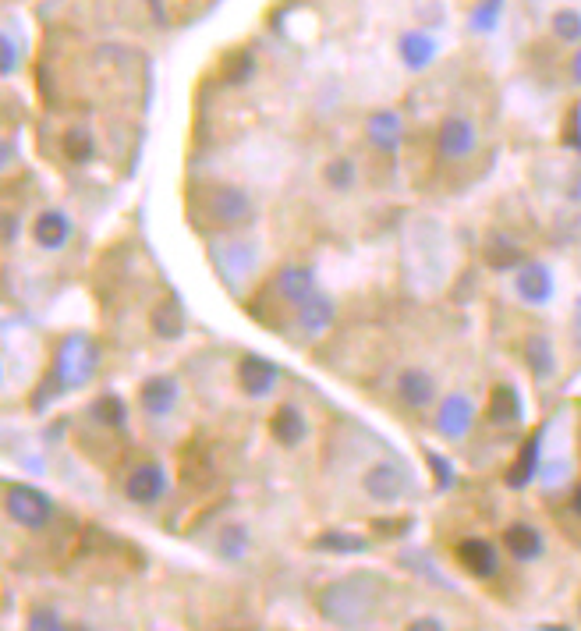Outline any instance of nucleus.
Returning <instances> with one entry per match:
<instances>
[{
  "instance_id": "nucleus-6",
  "label": "nucleus",
  "mask_w": 581,
  "mask_h": 631,
  "mask_svg": "<svg viewBox=\"0 0 581 631\" xmlns=\"http://www.w3.org/2000/svg\"><path fill=\"white\" fill-rule=\"evenodd\" d=\"M475 142H479V135H475V125L468 121L465 114L443 117L440 135H436V146H440V153L447 156V160H465V156H472Z\"/></svg>"
},
{
  "instance_id": "nucleus-5",
  "label": "nucleus",
  "mask_w": 581,
  "mask_h": 631,
  "mask_svg": "<svg viewBox=\"0 0 581 631\" xmlns=\"http://www.w3.org/2000/svg\"><path fill=\"white\" fill-rule=\"evenodd\" d=\"M210 217L224 227H241L256 217V203H252L248 192H241V188L224 185L210 195Z\"/></svg>"
},
{
  "instance_id": "nucleus-19",
  "label": "nucleus",
  "mask_w": 581,
  "mask_h": 631,
  "mask_svg": "<svg viewBox=\"0 0 581 631\" xmlns=\"http://www.w3.org/2000/svg\"><path fill=\"white\" fill-rule=\"evenodd\" d=\"M521 415H525V408H521V398L514 387H500L489 394V408H486V419L493 422V426H514V422H521Z\"/></svg>"
},
{
  "instance_id": "nucleus-3",
  "label": "nucleus",
  "mask_w": 581,
  "mask_h": 631,
  "mask_svg": "<svg viewBox=\"0 0 581 631\" xmlns=\"http://www.w3.org/2000/svg\"><path fill=\"white\" fill-rule=\"evenodd\" d=\"M362 486L376 504H401L404 493H408V472L401 465H394V461H376L365 472Z\"/></svg>"
},
{
  "instance_id": "nucleus-17",
  "label": "nucleus",
  "mask_w": 581,
  "mask_h": 631,
  "mask_svg": "<svg viewBox=\"0 0 581 631\" xmlns=\"http://www.w3.org/2000/svg\"><path fill=\"white\" fill-rule=\"evenodd\" d=\"M334 316H337L334 298L323 295V291H316V295H309L302 305H298V320H302V327L309 330V334H323V330H330Z\"/></svg>"
},
{
  "instance_id": "nucleus-30",
  "label": "nucleus",
  "mask_w": 581,
  "mask_h": 631,
  "mask_svg": "<svg viewBox=\"0 0 581 631\" xmlns=\"http://www.w3.org/2000/svg\"><path fill=\"white\" fill-rule=\"evenodd\" d=\"M500 11H504V0H482L479 8L472 11V29L493 32L496 22H500Z\"/></svg>"
},
{
  "instance_id": "nucleus-15",
  "label": "nucleus",
  "mask_w": 581,
  "mask_h": 631,
  "mask_svg": "<svg viewBox=\"0 0 581 631\" xmlns=\"http://www.w3.org/2000/svg\"><path fill=\"white\" fill-rule=\"evenodd\" d=\"M401 114L397 110H376V114L369 117V125H365V132H369V142L376 149H383V153H394L397 146H401Z\"/></svg>"
},
{
  "instance_id": "nucleus-29",
  "label": "nucleus",
  "mask_w": 581,
  "mask_h": 631,
  "mask_svg": "<svg viewBox=\"0 0 581 631\" xmlns=\"http://www.w3.org/2000/svg\"><path fill=\"white\" fill-rule=\"evenodd\" d=\"M355 178H358V171L348 156H337V160L326 164V181H330V188H337V192H348V188L355 185Z\"/></svg>"
},
{
  "instance_id": "nucleus-40",
  "label": "nucleus",
  "mask_w": 581,
  "mask_h": 631,
  "mask_svg": "<svg viewBox=\"0 0 581 631\" xmlns=\"http://www.w3.org/2000/svg\"><path fill=\"white\" fill-rule=\"evenodd\" d=\"M574 78H578V82H581V54L574 57Z\"/></svg>"
},
{
  "instance_id": "nucleus-22",
  "label": "nucleus",
  "mask_w": 581,
  "mask_h": 631,
  "mask_svg": "<svg viewBox=\"0 0 581 631\" xmlns=\"http://www.w3.org/2000/svg\"><path fill=\"white\" fill-rule=\"evenodd\" d=\"M153 330H156V337H163V341H178V337L185 334V309H181L178 298L163 302L160 309L153 312Z\"/></svg>"
},
{
  "instance_id": "nucleus-12",
  "label": "nucleus",
  "mask_w": 581,
  "mask_h": 631,
  "mask_svg": "<svg viewBox=\"0 0 581 631\" xmlns=\"http://www.w3.org/2000/svg\"><path fill=\"white\" fill-rule=\"evenodd\" d=\"M270 433H273V440H277L280 447L295 451V447H302L305 437H309V419H305V415L298 412L295 405H280L277 412H273V419H270Z\"/></svg>"
},
{
  "instance_id": "nucleus-11",
  "label": "nucleus",
  "mask_w": 581,
  "mask_h": 631,
  "mask_svg": "<svg viewBox=\"0 0 581 631\" xmlns=\"http://www.w3.org/2000/svg\"><path fill=\"white\" fill-rule=\"evenodd\" d=\"M71 217L61 210H47V213H39L36 224H32V238H36L39 249H47V252H61L64 245L71 242Z\"/></svg>"
},
{
  "instance_id": "nucleus-23",
  "label": "nucleus",
  "mask_w": 581,
  "mask_h": 631,
  "mask_svg": "<svg viewBox=\"0 0 581 631\" xmlns=\"http://www.w3.org/2000/svg\"><path fill=\"white\" fill-rule=\"evenodd\" d=\"M525 355H528V366H532V373L539 376V380H550L553 369H557V355H553L550 337H543V334L528 337Z\"/></svg>"
},
{
  "instance_id": "nucleus-8",
  "label": "nucleus",
  "mask_w": 581,
  "mask_h": 631,
  "mask_svg": "<svg viewBox=\"0 0 581 631\" xmlns=\"http://www.w3.org/2000/svg\"><path fill=\"white\" fill-rule=\"evenodd\" d=\"M458 564L468 571L472 578H493L496 571H500V554H496V546L489 543V539H479V536H472V539H461L458 543Z\"/></svg>"
},
{
  "instance_id": "nucleus-26",
  "label": "nucleus",
  "mask_w": 581,
  "mask_h": 631,
  "mask_svg": "<svg viewBox=\"0 0 581 631\" xmlns=\"http://www.w3.org/2000/svg\"><path fill=\"white\" fill-rule=\"evenodd\" d=\"M316 550H326V554H365V550H369V539L351 536V532H323V536L316 539Z\"/></svg>"
},
{
  "instance_id": "nucleus-1",
  "label": "nucleus",
  "mask_w": 581,
  "mask_h": 631,
  "mask_svg": "<svg viewBox=\"0 0 581 631\" xmlns=\"http://www.w3.org/2000/svg\"><path fill=\"white\" fill-rule=\"evenodd\" d=\"M96 366H100V351H96L93 337H86V334L64 337V344L57 348V362H54L57 390L68 394V390L89 387L96 376Z\"/></svg>"
},
{
  "instance_id": "nucleus-16",
  "label": "nucleus",
  "mask_w": 581,
  "mask_h": 631,
  "mask_svg": "<svg viewBox=\"0 0 581 631\" xmlns=\"http://www.w3.org/2000/svg\"><path fill=\"white\" fill-rule=\"evenodd\" d=\"M397 54H401L404 68L422 71L436 61V39L426 36V32H404L401 43H397Z\"/></svg>"
},
{
  "instance_id": "nucleus-18",
  "label": "nucleus",
  "mask_w": 581,
  "mask_h": 631,
  "mask_svg": "<svg viewBox=\"0 0 581 631\" xmlns=\"http://www.w3.org/2000/svg\"><path fill=\"white\" fill-rule=\"evenodd\" d=\"M504 543L514 561H535V557H543V532L535 529V525H525V522L511 525V529L504 532Z\"/></svg>"
},
{
  "instance_id": "nucleus-7",
  "label": "nucleus",
  "mask_w": 581,
  "mask_h": 631,
  "mask_svg": "<svg viewBox=\"0 0 581 631\" xmlns=\"http://www.w3.org/2000/svg\"><path fill=\"white\" fill-rule=\"evenodd\" d=\"M124 493H128V500L139 504V507L160 504V497L167 493V472H163L156 461H146V465H139L132 476H128Z\"/></svg>"
},
{
  "instance_id": "nucleus-38",
  "label": "nucleus",
  "mask_w": 581,
  "mask_h": 631,
  "mask_svg": "<svg viewBox=\"0 0 581 631\" xmlns=\"http://www.w3.org/2000/svg\"><path fill=\"white\" fill-rule=\"evenodd\" d=\"M571 507H574V515L581 518V486H578V490H574V497H571Z\"/></svg>"
},
{
  "instance_id": "nucleus-34",
  "label": "nucleus",
  "mask_w": 581,
  "mask_h": 631,
  "mask_svg": "<svg viewBox=\"0 0 581 631\" xmlns=\"http://www.w3.org/2000/svg\"><path fill=\"white\" fill-rule=\"evenodd\" d=\"M29 628H36V631H57V628H64V621H61V614H57L54 607H32L29 610Z\"/></svg>"
},
{
  "instance_id": "nucleus-32",
  "label": "nucleus",
  "mask_w": 581,
  "mask_h": 631,
  "mask_svg": "<svg viewBox=\"0 0 581 631\" xmlns=\"http://www.w3.org/2000/svg\"><path fill=\"white\" fill-rule=\"evenodd\" d=\"M553 32H557L560 39H567V43L581 39V15L578 11H560V15L553 18Z\"/></svg>"
},
{
  "instance_id": "nucleus-37",
  "label": "nucleus",
  "mask_w": 581,
  "mask_h": 631,
  "mask_svg": "<svg viewBox=\"0 0 581 631\" xmlns=\"http://www.w3.org/2000/svg\"><path fill=\"white\" fill-rule=\"evenodd\" d=\"M411 628H436V631H443V621H436V617H419V621L411 624Z\"/></svg>"
},
{
  "instance_id": "nucleus-31",
  "label": "nucleus",
  "mask_w": 581,
  "mask_h": 631,
  "mask_svg": "<svg viewBox=\"0 0 581 631\" xmlns=\"http://www.w3.org/2000/svg\"><path fill=\"white\" fill-rule=\"evenodd\" d=\"M18 61H22V47H18V39L11 36V32H4V36H0V71H4V75H15Z\"/></svg>"
},
{
  "instance_id": "nucleus-28",
  "label": "nucleus",
  "mask_w": 581,
  "mask_h": 631,
  "mask_svg": "<svg viewBox=\"0 0 581 631\" xmlns=\"http://www.w3.org/2000/svg\"><path fill=\"white\" fill-rule=\"evenodd\" d=\"M93 153H96V142L86 128H71V132L64 135V156H68L71 164H89Z\"/></svg>"
},
{
  "instance_id": "nucleus-13",
  "label": "nucleus",
  "mask_w": 581,
  "mask_h": 631,
  "mask_svg": "<svg viewBox=\"0 0 581 631\" xmlns=\"http://www.w3.org/2000/svg\"><path fill=\"white\" fill-rule=\"evenodd\" d=\"M514 288L528 305H546L553 298V273L543 263H525L514 277Z\"/></svg>"
},
{
  "instance_id": "nucleus-24",
  "label": "nucleus",
  "mask_w": 581,
  "mask_h": 631,
  "mask_svg": "<svg viewBox=\"0 0 581 631\" xmlns=\"http://www.w3.org/2000/svg\"><path fill=\"white\" fill-rule=\"evenodd\" d=\"M248 546H252V536H248L245 525H227L217 539V554L231 564H241L248 557Z\"/></svg>"
},
{
  "instance_id": "nucleus-21",
  "label": "nucleus",
  "mask_w": 581,
  "mask_h": 631,
  "mask_svg": "<svg viewBox=\"0 0 581 631\" xmlns=\"http://www.w3.org/2000/svg\"><path fill=\"white\" fill-rule=\"evenodd\" d=\"M539 454H543V433H535V437L525 440L518 461H514V468L507 472V483H511L514 490H521V486H528L535 479V472H539Z\"/></svg>"
},
{
  "instance_id": "nucleus-33",
  "label": "nucleus",
  "mask_w": 581,
  "mask_h": 631,
  "mask_svg": "<svg viewBox=\"0 0 581 631\" xmlns=\"http://www.w3.org/2000/svg\"><path fill=\"white\" fill-rule=\"evenodd\" d=\"M252 71H256V61L248 54H234L231 64H227V82L231 86H245L248 78H252Z\"/></svg>"
},
{
  "instance_id": "nucleus-41",
  "label": "nucleus",
  "mask_w": 581,
  "mask_h": 631,
  "mask_svg": "<svg viewBox=\"0 0 581 631\" xmlns=\"http://www.w3.org/2000/svg\"><path fill=\"white\" fill-rule=\"evenodd\" d=\"M578 341H581V298H578Z\"/></svg>"
},
{
  "instance_id": "nucleus-36",
  "label": "nucleus",
  "mask_w": 581,
  "mask_h": 631,
  "mask_svg": "<svg viewBox=\"0 0 581 631\" xmlns=\"http://www.w3.org/2000/svg\"><path fill=\"white\" fill-rule=\"evenodd\" d=\"M15 234H18V217L8 213V217H4V242H15Z\"/></svg>"
},
{
  "instance_id": "nucleus-35",
  "label": "nucleus",
  "mask_w": 581,
  "mask_h": 631,
  "mask_svg": "<svg viewBox=\"0 0 581 631\" xmlns=\"http://www.w3.org/2000/svg\"><path fill=\"white\" fill-rule=\"evenodd\" d=\"M426 461H429V468L436 472V486L440 490H447V486H454V465H450L443 454H436V451H429L426 454Z\"/></svg>"
},
{
  "instance_id": "nucleus-10",
  "label": "nucleus",
  "mask_w": 581,
  "mask_h": 631,
  "mask_svg": "<svg viewBox=\"0 0 581 631\" xmlns=\"http://www.w3.org/2000/svg\"><path fill=\"white\" fill-rule=\"evenodd\" d=\"M139 401L142 408H146V415L167 419V415L178 408V380H174V376H153V380L142 383Z\"/></svg>"
},
{
  "instance_id": "nucleus-25",
  "label": "nucleus",
  "mask_w": 581,
  "mask_h": 631,
  "mask_svg": "<svg viewBox=\"0 0 581 631\" xmlns=\"http://www.w3.org/2000/svg\"><path fill=\"white\" fill-rule=\"evenodd\" d=\"M89 415L107 429H121L128 422V408H124V401L117 394H100L93 401V408H89Z\"/></svg>"
},
{
  "instance_id": "nucleus-20",
  "label": "nucleus",
  "mask_w": 581,
  "mask_h": 631,
  "mask_svg": "<svg viewBox=\"0 0 581 631\" xmlns=\"http://www.w3.org/2000/svg\"><path fill=\"white\" fill-rule=\"evenodd\" d=\"M277 288L287 302L302 305L309 295H316V273H312L309 266H284L277 277Z\"/></svg>"
},
{
  "instance_id": "nucleus-4",
  "label": "nucleus",
  "mask_w": 581,
  "mask_h": 631,
  "mask_svg": "<svg viewBox=\"0 0 581 631\" xmlns=\"http://www.w3.org/2000/svg\"><path fill=\"white\" fill-rule=\"evenodd\" d=\"M475 426V405L468 394H447L436 412V429L443 440H465Z\"/></svg>"
},
{
  "instance_id": "nucleus-14",
  "label": "nucleus",
  "mask_w": 581,
  "mask_h": 631,
  "mask_svg": "<svg viewBox=\"0 0 581 631\" xmlns=\"http://www.w3.org/2000/svg\"><path fill=\"white\" fill-rule=\"evenodd\" d=\"M397 398H401L408 408L433 405V398H436L433 376H429L426 369H404V373L397 376Z\"/></svg>"
},
{
  "instance_id": "nucleus-9",
  "label": "nucleus",
  "mask_w": 581,
  "mask_h": 631,
  "mask_svg": "<svg viewBox=\"0 0 581 631\" xmlns=\"http://www.w3.org/2000/svg\"><path fill=\"white\" fill-rule=\"evenodd\" d=\"M238 380H241V390H245L248 398H266V394H273V387L280 383V366H273V362L263 359V355H245L238 366Z\"/></svg>"
},
{
  "instance_id": "nucleus-2",
  "label": "nucleus",
  "mask_w": 581,
  "mask_h": 631,
  "mask_svg": "<svg viewBox=\"0 0 581 631\" xmlns=\"http://www.w3.org/2000/svg\"><path fill=\"white\" fill-rule=\"evenodd\" d=\"M4 507H8V515L15 518L22 529H43L57 511L54 500L39 490V486H29V483L4 486Z\"/></svg>"
},
{
  "instance_id": "nucleus-27",
  "label": "nucleus",
  "mask_w": 581,
  "mask_h": 631,
  "mask_svg": "<svg viewBox=\"0 0 581 631\" xmlns=\"http://www.w3.org/2000/svg\"><path fill=\"white\" fill-rule=\"evenodd\" d=\"M521 249L514 242H507V238H493V242L486 245V263L493 266V270H514V266H521Z\"/></svg>"
},
{
  "instance_id": "nucleus-39",
  "label": "nucleus",
  "mask_w": 581,
  "mask_h": 631,
  "mask_svg": "<svg viewBox=\"0 0 581 631\" xmlns=\"http://www.w3.org/2000/svg\"><path fill=\"white\" fill-rule=\"evenodd\" d=\"M149 8H153L156 18H163V8H160V0H149Z\"/></svg>"
}]
</instances>
